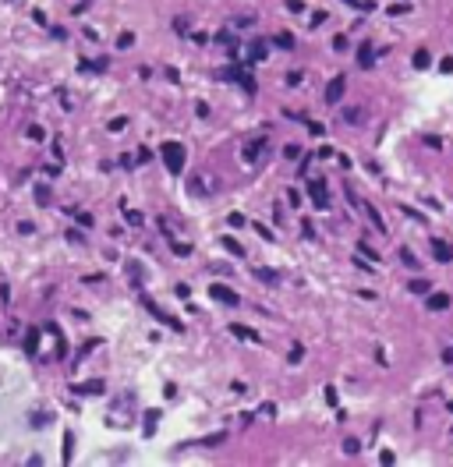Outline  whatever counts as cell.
Masks as SVG:
<instances>
[{
    "mask_svg": "<svg viewBox=\"0 0 453 467\" xmlns=\"http://www.w3.org/2000/svg\"><path fill=\"white\" fill-rule=\"evenodd\" d=\"M340 117L347 120V124H361V120L368 117V110H365V107H343V110H340Z\"/></svg>",
    "mask_w": 453,
    "mask_h": 467,
    "instance_id": "obj_10",
    "label": "cell"
},
{
    "mask_svg": "<svg viewBox=\"0 0 453 467\" xmlns=\"http://www.w3.org/2000/svg\"><path fill=\"white\" fill-rule=\"evenodd\" d=\"M400 213H407V216H411V220H418V223H425V216H421L418 209H411V205H400Z\"/></svg>",
    "mask_w": 453,
    "mask_h": 467,
    "instance_id": "obj_29",
    "label": "cell"
},
{
    "mask_svg": "<svg viewBox=\"0 0 453 467\" xmlns=\"http://www.w3.org/2000/svg\"><path fill=\"white\" fill-rule=\"evenodd\" d=\"M333 50H337V53H343V50H351V46H347V36H333Z\"/></svg>",
    "mask_w": 453,
    "mask_h": 467,
    "instance_id": "obj_28",
    "label": "cell"
},
{
    "mask_svg": "<svg viewBox=\"0 0 453 467\" xmlns=\"http://www.w3.org/2000/svg\"><path fill=\"white\" fill-rule=\"evenodd\" d=\"M326 22V11H312V18H308V25H322Z\"/></svg>",
    "mask_w": 453,
    "mask_h": 467,
    "instance_id": "obj_36",
    "label": "cell"
},
{
    "mask_svg": "<svg viewBox=\"0 0 453 467\" xmlns=\"http://www.w3.org/2000/svg\"><path fill=\"white\" fill-rule=\"evenodd\" d=\"M343 449H347V453H358V449H361V443H358V439H347V443H343Z\"/></svg>",
    "mask_w": 453,
    "mask_h": 467,
    "instance_id": "obj_43",
    "label": "cell"
},
{
    "mask_svg": "<svg viewBox=\"0 0 453 467\" xmlns=\"http://www.w3.org/2000/svg\"><path fill=\"white\" fill-rule=\"evenodd\" d=\"M124 124H128V120H124V117H113V120H110V131H120V128H124Z\"/></svg>",
    "mask_w": 453,
    "mask_h": 467,
    "instance_id": "obj_44",
    "label": "cell"
},
{
    "mask_svg": "<svg viewBox=\"0 0 453 467\" xmlns=\"http://www.w3.org/2000/svg\"><path fill=\"white\" fill-rule=\"evenodd\" d=\"M343 4H351V7H361V11H372V0H343Z\"/></svg>",
    "mask_w": 453,
    "mask_h": 467,
    "instance_id": "obj_32",
    "label": "cell"
},
{
    "mask_svg": "<svg viewBox=\"0 0 453 467\" xmlns=\"http://www.w3.org/2000/svg\"><path fill=\"white\" fill-rule=\"evenodd\" d=\"M432 259L443 262V266H450V262H453V245H450V241H432Z\"/></svg>",
    "mask_w": 453,
    "mask_h": 467,
    "instance_id": "obj_6",
    "label": "cell"
},
{
    "mask_svg": "<svg viewBox=\"0 0 453 467\" xmlns=\"http://www.w3.org/2000/svg\"><path fill=\"white\" fill-rule=\"evenodd\" d=\"M159 156H163V163H167V170L170 174H181V170H184V145H181V142H163L159 145Z\"/></svg>",
    "mask_w": 453,
    "mask_h": 467,
    "instance_id": "obj_1",
    "label": "cell"
},
{
    "mask_svg": "<svg viewBox=\"0 0 453 467\" xmlns=\"http://www.w3.org/2000/svg\"><path fill=\"white\" fill-rule=\"evenodd\" d=\"M255 234H259V237H266V241H273V230H269V227H262V223H255Z\"/></svg>",
    "mask_w": 453,
    "mask_h": 467,
    "instance_id": "obj_38",
    "label": "cell"
},
{
    "mask_svg": "<svg viewBox=\"0 0 453 467\" xmlns=\"http://www.w3.org/2000/svg\"><path fill=\"white\" fill-rule=\"evenodd\" d=\"M439 71H443V74H453V57H443V60H439Z\"/></svg>",
    "mask_w": 453,
    "mask_h": 467,
    "instance_id": "obj_33",
    "label": "cell"
},
{
    "mask_svg": "<svg viewBox=\"0 0 453 467\" xmlns=\"http://www.w3.org/2000/svg\"><path fill=\"white\" fill-rule=\"evenodd\" d=\"M202 446H216V443H223V432H216V435H205V439H199Z\"/></svg>",
    "mask_w": 453,
    "mask_h": 467,
    "instance_id": "obj_30",
    "label": "cell"
},
{
    "mask_svg": "<svg viewBox=\"0 0 453 467\" xmlns=\"http://www.w3.org/2000/svg\"><path fill=\"white\" fill-rule=\"evenodd\" d=\"M230 333H234L237 340H251V343H259V333H255V329H248V326H241V322L230 326Z\"/></svg>",
    "mask_w": 453,
    "mask_h": 467,
    "instance_id": "obj_12",
    "label": "cell"
},
{
    "mask_svg": "<svg viewBox=\"0 0 453 467\" xmlns=\"http://www.w3.org/2000/svg\"><path fill=\"white\" fill-rule=\"evenodd\" d=\"M301 74H305V71H291V74H287V85H301Z\"/></svg>",
    "mask_w": 453,
    "mask_h": 467,
    "instance_id": "obj_41",
    "label": "cell"
},
{
    "mask_svg": "<svg viewBox=\"0 0 453 467\" xmlns=\"http://www.w3.org/2000/svg\"><path fill=\"white\" fill-rule=\"evenodd\" d=\"M372 60H375V53L368 50V43H361V50H358V64L368 71V67H372Z\"/></svg>",
    "mask_w": 453,
    "mask_h": 467,
    "instance_id": "obj_17",
    "label": "cell"
},
{
    "mask_svg": "<svg viewBox=\"0 0 453 467\" xmlns=\"http://www.w3.org/2000/svg\"><path fill=\"white\" fill-rule=\"evenodd\" d=\"M358 255H361V259H368V262H379V251L368 248V241H358Z\"/></svg>",
    "mask_w": 453,
    "mask_h": 467,
    "instance_id": "obj_19",
    "label": "cell"
},
{
    "mask_svg": "<svg viewBox=\"0 0 453 467\" xmlns=\"http://www.w3.org/2000/svg\"><path fill=\"white\" fill-rule=\"evenodd\" d=\"M421 142H425L429 149H443V138H435V134H425V138H421Z\"/></svg>",
    "mask_w": 453,
    "mask_h": 467,
    "instance_id": "obj_31",
    "label": "cell"
},
{
    "mask_svg": "<svg viewBox=\"0 0 453 467\" xmlns=\"http://www.w3.org/2000/svg\"><path fill=\"white\" fill-rule=\"evenodd\" d=\"M251 22H255V18H248V14H241V18H237V28H251Z\"/></svg>",
    "mask_w": 453,
    "mask_h": 467,
    "instance_id": "obj_46",
    "label": "cell"
},
{
    "mask_svg": "<svg viewBox=\"0 0 453 467\" xmlns=\"http://www.w3.org/2000/svg\"><path fill=\"white\" fill-rule=\"evenodd\" d=\"M400 262H404V266H411V269H418V259H414V251H411V248H400Z\"/></svg>",
    "mask_w": 453,
    "mask_h": 467,
    "instance_id": "obj_23",
    "label": "cell"
},
{
    "mask_svg": "<svg viewBox=\"0 0 453 467\" xmlns=\"http://www.w3.org/2000/svg\"><path fill=\"white\" fill-rule=\"evenodd\" d=\"M248 60H251V64H259V60H266V43H259V39H255L251 46H248Z\"/></svg>",
    "mask_w": 453,
    "mask_h": 467,
    "instance_id": "obj_16",
    "label": "cell"
},
{
    "mask_svg": "<svg viewBox=\"0 0 453 467\" xmlns=\"http://www.w3.org/2000/svg\"><path fill=\"white\" fill-rule=\"evenodd\" d=\"M131 43H135V36H131V32H124V36H120V39H117V46H120V50H128V46H131Z\"/></svg>",
    "mask_w": 453,
    "mask_h": 467,
    "instance_id": "obj_37",
    "label": "cell"
},
{
    "mask_svg": "<svg viewBox=\"0 0 453 467\" xmlns=\"http://www.w3.org/2000/svg\"><path fill=\"white\" fill-rule=\"evenodd\" d=\"M308 199H312L315 209H329V191H326L322 180H312V184H308Z\"/></svg>",
    "mask_w": 453,
    "mask_h": 467,
    "instance_id": "obj_4",
    "label": "cell"
},
{
    "mask_svg": "<svg viewBox=\"0 0 453 467\" xmlns=\"http://www.w3.org/2000/svg\"><path fill=\"white\" fill-rule=\"evenodd\" d=\"M443 361H446V365H453V347H446V351H443Z\"/></svg>",
    "mask_w": 453,
    "mask_h": 467,
    "instance_id": "obj_47",
    "label": "cell"
},
{
    "mask_svg": "<svg viewBox=\"0 0 453 467\" xmlns=\"http://www.w3.org/2000/svg\"><path fill=\"white\" fill-rule=\"evenodd\" d=\"M343 89H347L343 74H337V78H329V85H326V107H337V103H340V96H343Z\"/></svg>",
    "mask_w": 453,
    "mask_h": 467,
    "instance_id": "obj_5",
    "label": "cell"
},
{
    "mask_svg": "<svg viewBox=\"0 0 453 467\" xmlns=\"http://www.w3.org/2000/svg\"><path fill=\"white\" fill-rule=\"evenodd\" d=\"M407 290L421 297V294H429V290H432V283H429V280H421V276H414V280H407Z\"/></svg>",
    "mask_w": 453,
    "mask_h": 467,
    "instance_id": "obj_15",
    "label": "cell"
},
{
    "mask_svg": "<svg viewBox=\"0 0 453 467\" xmlns=\"http://www.w3.org/2000/svg\"><path fill=\"white\" fill-rule=\"evenodd\" d=\"M174 255H181V259H188V255H191V245H184V241H174Z\"/></svg>",
    "mask_w": 453,
    "mask_h": 467,
    "instance_id": "obj_26",
    "label": "cell"
},
{
    "mask_svg": "<svg viewBox=\"0 0 453 467\" xmlns=\"http://www.w3.org/2000/svg\"><path fill=\"white\" fill-rule=\"evenodd\" d=\"M266 153V134H259V142L245 145V163H259V156Z\"/></svg>",
    "mask_w": 453,
    "mask_h": 467,
    "instance_id": "obj_9",
    "label": "cell"
},
{
    "mask_svg": "<svg viewBox=\"0 0 453 467\" xmlns=\"http://www.w3.org/2000/svg\"><path fill=\"white\" fill-rule=\"evenodd\" d=\"M287 7H291L294 14H301V11H305V4H301V0H287Z\"/></svg>",
    "mask_w": 453,
    "mask_h": 467,
    "instance_id": "obj_45",
    "label": "cell"
},
{
    "mask_svg": "<svg viewBox=\"0 0 453 467\" xmlns=\"http://www.w3.org/2000/svg\"><path fill=\"white\" fill-rule=\"evenodd\" d=\"M230 227H245V213H230Z\"/></svg>",
    "mask_w": 453,
    "mask_h": 467,
    "instance_id": "obj_42",
    "label": "cell"
},
{
    "mask_svg": "<svg viewBox=\"0 0 453 467\" xmlns=\"http://www.w3.org/2000/svg\"><path fill=\"white\" fill-rule=\"evenodd\" d=\"M301 357H305V347H301V343H294V347H291V357H287V361H291V365H301Z\"/></svg>",
    "mask_w": 453,
    "mask_h": 467,
    "instance_id": "obj_25",
    "label": "cell"
},
{
    "mask_svg": "<svg viewBox=\"0 0 453 467\" xmlns=\"http://www.w3.org/2000/svg\"><path fill=\"white\" fill-rule=\"evenodd\" d=\"M209 297H213V301H220V305H226V308L241 305V297H237L230 287H223V283H213V287H209Z\"/></svg>",
    "mask_w": 453,
    "mask_h": 467,
    "instance_id": "obj_3",
    "label": "cell"
},
{
    "mask_svg": "<svg viewBox=\"0 0 453 467\" xmlns=\"http://www.w3.org/2000/svg\"><path fill=\"white\" fill-rule=\"evenodd\" d=\"M36 347H39V329H28V336H25V351H28V354H36Z\"/></svg>",
    "mask_w": 453,
    "mask_h": 467,
    "instance_id": "obj_21",
    "label": "cell"
},
{
    "mask_svg": "<svg viewBox=\"0 0 453 467\" xmlns=\"http://www.w3.org/2000/svg\"><path fill=\"white\" fill-rule=\"evenodd\" d=\"M425 305H429V311H446V308H450V294L429 290V294H425Z\"/></svg>",
    "mask_w": 453,
    "mask_h": 467,
    "instance_id": "obj_7",
    "label": "cell"
},
{
    "mask_svg": "<svg viewBox=\"0 0 453 467\" xmlns=\"http://www.w3.org/2000/svg\"><path fill=\"white\" fill-rule=\"evenodd\" d=\"M191 191H195V195H209V191H216V180L205 177V174H195V177H191Z\"/></svg>",
    "mask_w": 453,
    "mask_h": 467,
    "instance_id": "obj_8",
    "label": "cell"
},
{
    "mask_svg": "<svg viewBox=\"0 0 453 467\" xmlns=\"http://www.w3.org/2000/svg\"><path fill=\"white\" fill-rule=\"evenodd\" d=\"M255 280H262L266 287H280V283H283V280L273 273V269H266V266H259V269H255Z\"/></svg>",
    "mask_w": 453,
    "mask_h": 467,
    "instance_id": "obj_11",
    "label": "cell"
},
{
    "mask_svg": "<svg viewBox=\"0 0 453 467\" xmlns=\"http://www.w3.org/2000/svg\"><path fill=\"white\" fill-rule=\"evenodd\" d=\"M234 82H237L241 89H245V92H251V96H255V78H251V74H245V71L237 67V78H234Z\"/></svg>",
    "mask_w": 453,
    "mask_h": 467,
    "instance_id": "obj_18",
    "label": "cell"
},
{
    "mask_svg": "<svg viewBox=\"0 0 453 467\" xmlns=\"http://www.w3.org/2000/svg\"><path fill=\"white\" fill-rule=\"evenodd\" d=\"M36 202L46 205V202H50V188H36Z\"/></svg>",
    "mask_w": 453,
    "mask_h": 467,
    "instance_id": "obj_35",
    "label": "cell"
},
{
    "mask_svg": "<svg viewBox=\"0 0 453 467\" xmlns=\"http://www.w3.org/2000/svg\"><path fill=\"white\" fill-rule=\"evenodd\" d=\"M446 407H450V414H453V400H450V403H446Z\"/></svg>",
    "mask_w": 453,
    "mask_h": 467,
    "instance_id": "obj_48",
    "label": "cell"
},
{
    "mask_svg": "<svg viewBox=\"0 0 453 467\" xmlns=\"http://www.w3.org/2000/svg\"><path fill=\"white\" fill-rule=\"evenodd\" d=\"M74 389H78V393H103V382H82Z\"/></svg>",
    "mask_w": 453,
    "mask_h": 467,
    "instance_id": "obj_24",
    "label": "cell"
},
{
    "mask_svg": "<svg viewBox=\"0 0 453 467\" xmlns=\"http://www.w3.org/2000/svg\"><path fill=\"white\" fill-rule=\"evenodd\" d=\"M283 156H287V159H297L301 149H297V145H283Z\"/></svg>",
    "mask_w": 453,
    "mask_h": 467,
    "instance_id": "obj_34",
    "label": "cell"
},
{
    "mask_svg": "<svg viewBox=\"0 0 453 467\" xmlns=\"http://www.w3.org/2000/svg\"><path fill=\"white\" fill-rule=\"evenodd\" d=\"M365 216L372 220V227L379 230V234H386V223H383V216H379V209H375V205H368V202H365Z\"/></svg>",
    "mask_w": 453,
    "mask_h": 467,
    "instance_id": "obj_14",
    "label": "cell"
},
{
    "mask_svg": "<svg viewBox=\"0 0 453 467\" xmlns=\"http://www.w3.org/2000/svg\"><path fill=\"white\" fill-rule=\"evenodd\" d=\"M273 43H276V46H283V50H294V32H276Z\"/></svg>",
    "mask_w": 453,
    "mask_h": 467,
    "instance_id": "obj_20",
    "label": "cell"
},
{
    "mask_svg": "<svg viewBox=\"0 0 453 467\" xmlns=\"http://www.w3.org/2000/svg\"><path fill=\"white\" fill-rule=\"evenodd\" d=\"M142 305H145L149 311H153V315H156V319H159V322H167L170 329H177V333H181V329H184V322H181V319H174V315H170V311H163V308L156 305V301H153V297H142Z\"/></svg>",
    "mask_w": 453,
    "mask_h": 467,
    "instance_id": "obj_2",
    "label": "cell"
},
{
    "mask_svg": "<svg viewBox=\"0 0 453 467\" xmlns=\"http://www.w3.org/2000/svg\"><path fill=\"white\" fill-rule=\"evenodd\" d=\"M404 11H407V0H400V4L389 7V18H397V14H404Z\"/></svg>",
    "mask_w": 453,
    "mask_h": 467,
    "instance_id": "obj_39",
    "label": "cell"
},
{
    "mask_svg": "<svg viewBox=\"0 0 453 467\" xmlns=\"http://www.w3.org/2000/svg\"><path fill=\"white\" fill-rule=\"evenodd\" d=\"M326 403H329V407H337V389H333V386H326Z\"/></svg>",
    "mask_w": 453,
    "mask_h": 467,
    "instance_id": "obj_40",
    "label": "cell"
},
{
    "mask_svg": "<svg viewBox=\"0 0 453 467\" xmlns=\"http://www.w3.org/2000/svg\"><path fill=\"white\" fill-rule=\"evenodd\" d=\"M411 64H414L418 71H425V67L432 64V53H429V46H421V50H414V57H411Z\"/></svg>",
    "mask_w": 453,
    "mask_h": 467,
    "instance_id": "obj_13",
    "label": "cell"
},
{
    "mask_svg": "<svg viewBox=\"0 0 453 467\" xmlns=\"http://www.w3.org/2000/svg\"><path fill=\"white\" fill-rule=\"evenodd\" d=\"M220 245H223L226 251H230V255H237V259H241V255H245V248H241V245H237V241H234V237H223V241H220Z\"/></svg>",
    "mask_w": 453,
    "mask_h": 467,
    "instance_id": "obj_22",
    "label": "cell"
},
{
    "mask_svg": "<svg viewBox=\"0 0 453 467\" xmlns=\"http://www.w3.org/2000/svg\"><path fill=\"white\" fill-rule=\"evenodd\" d=\"M308 131L315 134V138H322V134H326V124H319V120H308Z\"/></svg>",
    "mask_w": 453,
    "mask_h": 467,
    "instance_id": "obj_27",
    "label": "cell"
}]
</instances>
